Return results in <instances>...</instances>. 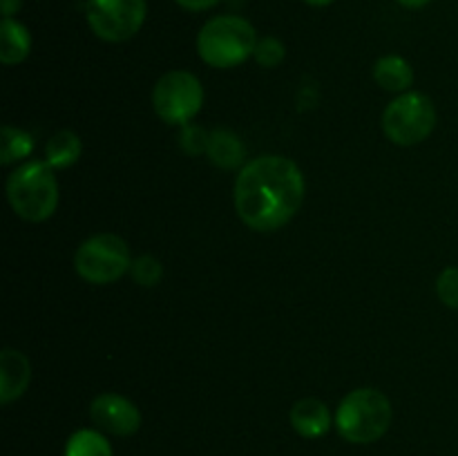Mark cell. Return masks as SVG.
<instances>
[{
    "instance_id": "1",
    "label": "cell",
    "mask_w": 458,
    "mask_h": 456,
    "mask_svg": "<svg viewBox=\"0 0 458 456\" xmlns=\"http://www.w3.org/2000/svg\"><path fill=\"white\" fill-rule=\"evenodd\" d=\"M304 188V174L295 161L280 155L258 156L237 174V215L253 231H277L302 208Z\"/></svg>"
},
{
    "instance_id": "2",
    "label": "cell",
    "mask_w": 458,
    "mask_h": 456,
    "mask_svg": "<svg viewBox=\"0 0 458 456\" xmlns=\"http://www.w3.org/2000/svg\"><path fill=\"white\" fill-rule=\"evenodd\" d=\"M394 410L389 398L374 387L353 389L335 411V429L349 443L367 445L387 434Z\"/></svg>"
},
{
    "instance_id": "3",
    "label": "cell",
    "mask_w": 458,
    "mask_h": 456,
    "mask_svg": "<svg viewBox=\"0 0 458 456\" xmlns=\"http://www.w3.org/2000/svg\"><path fill=\"white\" fill-rule=\"evenodd\" d=\"M255 27L246 18L233 13L210 18L197 36V52L201 61L219 70L242 65L255 54Z\"/></svg>"
},
{
    "instance_id": "4",
    "label": "cell",
    "mask_w": 458,
    "mask_h": 456,
    "mask_svg": "<svg viewBox=\"0 0 458 456\" xmlns=\"http://www.w3.org/2000/svg\"><path fill=\"white\" fill-rule=\"evenodd\" d=\"M7 199L25 222H45L58 206V182L47 161H27L7 179Z\"/></svg>"
},
{
    "instance_id": "5",
    "label": "cell",
    "mask_w": 458,
    "mask_h": 456,
    "mask_svg": "<svg viewBox=\"0 0 458 456\" xmlns=\"http://www.w3.org/2000/svg\"><path fill=\"white\" fill-rule=\"evenodd\" d=\"M74 266L89 284H112L130 271L132 259L125 240L112 232H98L79 246Z\"/></svg>"
},
{
    "instance_id": "6",
    "label": "cell",
    "mask_w": 458,
    "mask_h": 456,
    "mask_svg": "<svg viewBox=\"0 0 458 456\" xmlns=\"http://www.w3.org/2000/svg\"><path fill=\"white\" fill-rule=\"evenodd\" d=\"M437 128V110L423 92H403L383 112V130L398 146H416Z\"/></svg>"
},
{
    "instance_id": "7",
    "label": "cell",
    "mask_w": 458,
    "mask_h": 456,
    "mask_svg": "<svg viewBox=\"0 0 458 456\" xmlns=\"http://www.w3.org/2000/svg\"><path fill=\"white\" fill-rule=\"evenodd\" d=\"M204 106V88L199 79L186 70H174L161 76L152 92L157 116L170 125H188Z\"/></svg>"
},
{
    "instance_id": "8",
    "label": "cell",
    "mask_w": 458,
    "mask_h": 456,
    "mask_svg": "<svg viewBox=\"0 0 458 456\" xmlns=\"http://www.w3.org/2000/svg\"><path fill=\"white\" fill-rule=\"evenodd\" d=\"M88 22L94 34L107 43L130 40L148 16L146 0H88Z\"/></svg>"
},
{
    "instance_id": "9",
    "label": "cell",
    "mask_w": 458,
    "mask_h": 456,
    "mask_svg": "<svg viewBox=\"0 0 458 456\" xmlns=\"http://www.w3.org/2000/svg\"><path fill=\"white\" fill-rule=\"evenodd\" d=\"M89 416L101 432L114 436H132L141 427V411L121 393H101L89 405Z\"/></svg>"
},
{
    "instance_id": "10",
    "label": "cell",
    "mask_w": 458,
    "mask_h": 456,
    "mask_svg": "<svg viewBox=\"0 0 458 456\" xmlns=\"http://www.w3.org/2000/svg\"><path fill=\"white\" fill-rule=\"evenodd\" d=\"M31 380V367L25 353L3 349L0 353V402L9 405L25 393Z\"/></svg>"
},
{
    "instance_id": "11",
    "label": "cell",
    "mask_w": 458,
    "mask_h": 456,
    "mask_svg": "<svg viewBox=\"0 0 458 456\" xmlns=\"http://www.w3.org/2000/svg\"><path fill=\"white\" fill-rule=\"evenodd\" d=\"M291 425L304 438H320L331 429V414L318 398H302L291 407Z\"/></svg>"
},
{
    "instance_id": "12",
    "label": "cell",
    "mask_w": 458,
    "mask_h": 456,
    "mask_svg": "<svg viewBox=\"0 0 458 456\" xmlns=\"http://www.w3.org/2000/svg\"><path fill=\"white\" fill-rule=\"evenodd\" d=\"M31 52V34L22 22L3 18L0 25V61L4 65H18Z\"/></svg>"
},
{
    "instance_id": "13",
    "label": "cell",
    "mask_w": 458,
    "mask_h": 456,
    "mask_svg": "<svg viewBox=\"0 0 458 456\" xmlns=\"http://www.w3.org/2000/svg\"><path fill=\"white\" fill-rule=\"evenodd\" d=\"M206 156H208L210 164H215L222 170H233L237 165L244 164V143L231 130H215L210 132V143L208 150H206Z\"/></svg>"
},
{
    "instance_id": "14",
    "label": "cell",
    "mask_w": 458,
    "mask_h": 456,
    "mask_svg": "<svg viewBox=\"0 0 458 456\" xmlns=\"http://www.w3.org/2000/svg\"><path fill=\"white\" fill-rule=\"evenodd\" d=\"M374 79L387 92H407V88L414 83V70L403 56L389 54L376 61Z\"/></svg>"
},
{
    "instance_id": "15",
    "label": "cell",
    "mask_w": 458,
    "mask_h": 456,
    "mask_svg": "<svg viewBox=\"0 0 458 456\" xmlns=\"http://www.w3.org/2000/svg\"><path fill=\"white\" fill-rule=\"evenodd\" d=\"M81 150H83V143H81L79 134L72 132V130H61V132L54 134L47 141V148H45V156H47V159L45 161H47L54 170L70 168L72 164L79 161Z\"/></svg>"
},
{
    "instance_id": "16",
    "label": "cell",
    "mask_w": 458,
    "mask_h": 456,
    "mask_svg": "<svg viewBox=\"0 0 458 456\" xmlns=\"http://www.w3.org/2000/svg\"><path fill=\"white\" fill-rule=\"evenodd\" d=\"M65 456H112V447L97 429H79L67 438Z\"/></svg>"
},
{
    "instance_id": "17",
    "label": "cell",
    "mask_w": 458,
    "mask_h": 456,
    "mask_svg": "<svg viewBox=\"0 0 458 456\" xmlns=\"http://www.w3.org/2000/svg\"><path fill=\"white\" fill-rule=\"evenodd\" d=\"M31 150H34V139L30 132L13 128V125H4L3 137H0V161L4 165L25 159L31 155Z\"/></svg>"
},
{
    "instance_id": "18",
    "label": "cell",
    "mask_w": 458,
    "mask_h": 456,
    "mask_svg": "<svg viewBox=\"0 0 458 456\" xmlns=\"http://www.w3.org/2000/svg\"><path fill=\"white\" fill-rule=\"evenodd\" d=\"M130 273H132V277L137 284L155 286V284H159L161 275H164V266H161L159 259L152 258V255H141V258H137L132 262Z\"/></svg>"
},
{
    "instance_id": "19",
    "label": "cell",
    "mask_w": 458,
    "mask_h": 456,
    "mask_svg": "<svg viewBox=\"0 0 458 456\" xmlns=\"http://www.w3.org/2000/svg\"><path fill=\"white\" fill-rule=\"evenodd\" d=\"M253 56L262 67H277L284 61L286 49L282 45V40H277L276 36H267V38L258 40Z\"/></svg>"
},
{
    "instance_id": "20",
    "label": "cell",
    "mask_w": 458,
    "mask_h": 456,
    "mask_svg": "<svg viewBox=\"0 0 458 456\" xmlns=\"http://www.w3.org/2000/svg\"><path fill=\"white\" fill-rule=\"evenodd\" d=\"M182 150L186 155L197 156V155H206L208 150V143H210V132H206L204 128H197V125H186L182 132Z\"/></svg>"
},
{
    "instance_id": "21",
    "label": "cell",
    "mask_w": 458,
    "mask_h": 456,
    "mask_svg": "<svg viewBox=\"0 0 458 456\" xmlns=\"http://www.w3.org/2000/svg\"><path fill=\"white\" fill-rule=\"evenodd\" d=\"M437 293L445 307L458 308V268L450 266L438 275Z\"/></svg>"
},
{
    "instance_id": "22",
    "label": "cell",
    "mask_w": 458,
    "mask_h": 456,
    "mask_svg": "<svg viewBox=\"0 0 458 456\" xmlns=\"http://www.w3.org/2000/svg\"><path fill=\"white\" fill-rule=\"evenodd\" d=\"M174 3L186 12H206V9H213L219 0H174Z\"/></svg>"
},
{
    "instance_id": "23",
    "label": "cell",
    "mask_w": 458,
    "mask_h": 456,
    "mask_svg": "<svg viewBox=\"0 0 458 456\" xmlns=\"http://www.w3.org/2000/svg\"><path fill=\"white\" fill-rule=\"evenodd\" d=\"M22 0H0V9H3L4 18H13V13L21 12Z\"/></svg>"
},
{
    "instance_id": "24",
    "label": "cell",
    "mask_w": 458,
    "mask_h": 456,
    "mask_svg": "<svg viewBox=\"0 0 458 456\" xmlns=\"http://www.w3.org/2000/svg\"><path fill=\"white\" fill-rule=\"evenodd\" d=\"M398 4H403L405 9H420L429 3V0H396Z\"/></svg>"
},
{
    "instance_id": "25",
    "label": "cell",
    "mask_w": 458,
    "mask_h": 456,
    "mask_svg": "<svg viewBox=\"0 0 458 456\" xmlns=\"http://www.w3.org/2000/svg\"><path fill=\"white\" fill-rule=\"evenodd\" d=\"M307 4H311V7H327V4L335 3V0H304Z\"/></svg>"
}]
</instances>
